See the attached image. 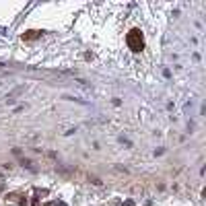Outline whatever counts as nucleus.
Returning <instances> with one entry per match:
<instances>
[{
	"mask_svg": "<svg viewBox=\"0 0 206 206\" xmlns=\"http://www.w3.org/2000/svg\"><path fill=\"white\" fill-rule=\"evenodd\" d=\"M126 41H128V46H130L132 52H140L142 50V35H140V31L138 29H134V31H130L128 33V37H126Z\"/></svg>",
	"mask_w": 206,
	"mask_h": 206,
	"instance_id": "1",
	"label": "nucleus"
},
{
	"mask_svg": "<svg viewBox=\"0 0 206 206\" xmlns=\"http://www.w3.org/2000/svg\"><path fill=\"white\" fill-rule=\"evenodd\" d=\"M41 31H27V35H23L25 39H35V37H39Z\"/></svg>",
	"mask_w": 206,
	"mask_h": 206,
	"instance_id": "2",
	"label": "nucleus"
},
{
	"mask_svg": "<svg viewBox=\"0 0 206 206\" xmlns=\"http://www.w3.org/2000/svg\"><path fill=\"white\" fill-rule=\"evenodd\" d=\"M21 165H23V167H27V169H31V171H35V169H33V163H31L29 159H21Z\"/></svg>",
	"mask_w": 206,
	"mask_h": 206,
	"instance_id": "3",
	"label": "nucleus"
},
{
	"mask_svg": "<svg viewBox=\"0 0 206 206\" xmlns=\"http://www.w3.org/2000/svg\"><path fill=\"white\" fill-rule=\"evenodd\" d=\"M120 142H122V144H126V146H132V142L128 140V138H124V136H120Z\"/></svg>",
	"mask_w": 206,
	"mask_h": 206,
	"instance_id": "4",
	"label": "nucleus"
},
{
	"mask_svg": "<svg viewBox=\"0 0 206 206\" xmlns=\"http://www.w3.org/2000/svg\"><path fill=\"white\" fill-rule=\"evenodd\" d=\"M122 206H134V202H132V200H128V202H124Z\"/></svg>",
	"mask_w": 206,
	"mask_h": 206,
	"instance_id": "5",
	"label": "nucleus"
},
{
	"mask_svg": "<svg viewBox=\"0 0 206 206\" xmlns=\"http://www.w3.org/2000/svg\"><path fill=\"white\" fill-rule=\"evenodd\" d=\"M2 66H4V64H0V68H2Z\"/></svg>",
	"mask_w": 206,
	"mask_h": 206,
	"instance_id": "6",
	"label": "nucleus"
}]
</instances>
